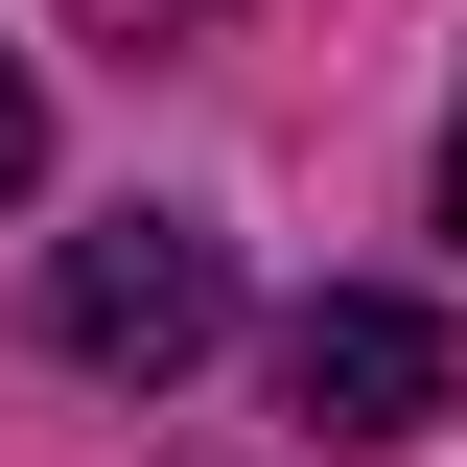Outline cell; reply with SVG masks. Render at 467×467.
<instances>
[{
    "label": "cell",
    "instance_id": "obj_1",
    "mask_svg": "<svg viewBox=\"0 0 467 467\" xmlns=\"http://www.w3.org/2000/svg\"><path fill=\"white\" fill-rule=\"evenodd\" d=\"M211 327H234V257H211V211H94V234L47 257V350H70V374H117V398L211 374Z\"/></svg>",
    "mask_w": 467,
    "mask_h": 467
},
{
    "label": "cell",
    "instance_id": "obj_2",
    "mask_svg": "<svg viewBox=\"0 0 467 467\" xmlns=\"http://www.w3.org/2000/svg\"><path fill=\"white\" fill-rule=\"evenodd\" d=\"M281 398L327 420V444H444V420H467V327L398 304V281H327V304L281 327Z\"/></svg>",
    "mask_w": 467,
    "mask_h": 467
},
{
    "label": "cell",
    "instance_id": "obj_3",
    "mask_svg": "<svg viewBox=\"0 0 467 467\" xmlns=\"http://www.w3.org/2000/svg\"><path fill=\"white\" fill-rule=\"evenodd\" d=\"M47 187V94H24V47H0V211Z\"/></svg>",
    "mask_w": 467,
    "mask_h": 467
},
{
    "label": "cell",
    "instance_id": "obj_4",
    "mask_svg": "<svg viewBox=\"0 0 467 467\" xmlns=\"http://www.w3.org/2000/svg\"><path fill=\"white\" fill-rule=\"evenodd\" d=\"M444 234H467V117H444Z\"/></svg>",
    "mask_w": 467,
    "mask_h": 467
}]
</instances>
